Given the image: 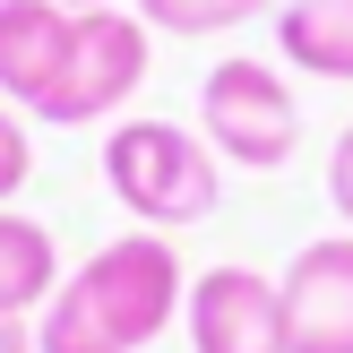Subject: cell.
<instances>
[{"label": "cell", "mask_w": 353, "mask_h": 353, "mask_svg": "<svg viewBox=\"0 0 353 353\" xmlns=\"http://www.w3.org/2000/svg\"><path fill=\"white\" fill-rule=\"evenodd\" d=\"M103 181L130 207L147 233H181V224H207L224 199V155L207 147L181 121H112L103 138Z\"/></svg>", "instance_id": "7a4b0ae2"}, {"label": "cell", "mask_w": 353, "mask_h": 353, "mask_svg": "<svg viewBox=\"0 0 353 353\" xmlns=\"http://www.w3.org/2000/svg\"><path fill=\"white\" fill-rule=\"evenodd\" d=\"M327 199H336V216L353 233V130H336V147H327Z\"/></svg>", "instance_id": "7c38bea8"}, {"label": "cell", "mask_w": 353, "mask_h": 353, "mask_svg": "<svg viewBox=\"0 0 353 353\" xmlns=\"http://www.w3.org/2000/svg\"><path fill=\"white\" fill-rule=\"evenodd\" d=\"M52 293H61V241H52V224L0 207V319H26Z\"/></svg>", "instance_id": "9c48e42d"}, {"label": "cell", "mask_w": 353, "mask_h": 353, "mask_svg": "<svg viewBox=\"0 0 353 353\" xmlns=\"http://www.w3.org/2000/svg\"><path fill=\"white\" fill-rule=\"evenodd\" d=\"M268 0H138L155 34H233L241 17H259Z\"/></svg>", "instance_id": "30bf717a"}, {"label": "cell", "mask_w": 353, "mask_h": 353, "mask_svg": "<svg viewBox=\"0 0 353 353\" xmlns=\"http://www.w3.org/2000/svg\"><path fill=\"white\" fill-rule=\"evenodd\" d=\"M69 43H78V9H61V0H0V103L43 112L61 69H69Z\"/></svg>", "instance_id": "52a82bcc"}, {"label": "cell", "mask_w": 353, "mask_h": 353, "mask_svg": "<svg viewBox=\"0 0 353 353\" xmlns=\"http://www.w3.org/2000/svg\"><path fill=\"white\" fill-rule=\"evenodd\" d=\"M26 172H34V147H26V121H17V103H0V207L26 190Z\"/></svg>", "instance_id": "8fae6325"}, {"label": "cell", "mask_w": 353, "mask_h": 353, "mask_svg": "<svg viewBox=\"0 0 353 353\" xmlns=\"http://www.w3.org/2000/svg\"><path fill=\"white\" fill-rule=\"evenodd\" d=\"M147 52H155V26L138 9H78L69 69H61V86H52V103L34 121H52V130H95L103 112H121V103L147 86Z\"/></svg>", "instance_id": "277c9868"}, {"label": "cell", "mask_w": 353, "mask_h": 353, "mask_svg": "<svg viewBox=\"0 0 353 353\" xmlns=\"http://www.w3.org/2000/svg\"><path fill=\"white\" fill-rule=\"evenodd\" d=\"M190 353H285V285L259 268H207L181 302Z\"/></svg>", "instance_id": "5b68a950"}, {"label": "cell", "mask_w": 353, "mask_h": 353, "mask_svg": "<svg viewBox=\"0 0 353 353\" xmlns=\"http://www.w3.org/2000/svg\"><path fill=\"white\" fill-rule=\"evenodd\" d=\"M181 302L190 276L172 233H121L86 268H69L61 293L34 310V353H147L181 319Z\"/></svg>", "instance_id": "6da1fadb"}, {"label": "cell", "mask_w": 353, "mask_h": 353, "mask_svg": "<svg viewBox=\"0 0 353 353\" xmlns=\"http://www.w3.org/2000/svg\"><path fill=\"white\" fill-rule=\"evenodd\" d=\"M0 353H34V327L26 319H0Z\"/></svg>", "instance_id": "4fadbf2b"}, {"label": "cell", "mask_w": 353, "mask_h": 353, "mask_svg": "<svg viewBox=\"0 0 353 353\" xmlns=\"http://www.w3.org/2000/svg\"><path fill=\"white\" fill-rule=\"evenodd\" d=\"M199 138L224 155V164H241V172L293 164V147H302V103H293L285 69H268V61H216L207 86H199Z\"/></svg>", "instance_id": "3957f363"}, {"label": "cell", "mask_w": 353, "mask_h": 353, "mask_svg": "<svg viewBox=\"0 0 353 353\" xmlns=\"http://www.w3.org/2000/svg\"><path fill=\"white\" fill-rule=\"evenodd\" d=\"M276 52L302 78L353 86V0H285L276 9Z\"/></svg>", "instance_id": "ba28073f"}, {"label": "cell", "mask_w": 353, "mask_h": 353, "mask_svg": "<svg viewBox=\"0 0 353 353\" xmlns=\"http://www.w3.org/2000/svg\"><path fill=\"white\" fill-rule=\"evenodd\" d=\"M61 9H121V0H61Z\"/></svg>", "instance_id": "5bb4252c"}, {"label": "cell", "mask_w": 353, "mask_h": 353, "mask_svg": "<svg viewBox=\"0 0 353 353\" xmlns=\"http://www.w3.org/2000/svg\"><path fill=\"white\" fill-rule=\"evenodd\" d=\"M285 353H353V233H319L285 259Z\"/></svg>", "instance_id": "8992f818"}]
</instances>
